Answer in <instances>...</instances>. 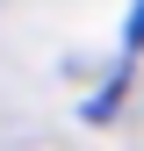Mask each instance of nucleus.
<instances>
[{"label": "nucleus", "instance_id": "obj_1", "mask_svg": "<svg viewBox=\"0 0 144 151\" xmlns=\"http://www.w3.org/2000/svg\"><path fill=\"white\" fill-rule=\"evenodd\" d=\"M130 50H144V0H137V14H130Z\"/></svg>", "mask_w": 144, "mask_h": 151}]
</instances>
